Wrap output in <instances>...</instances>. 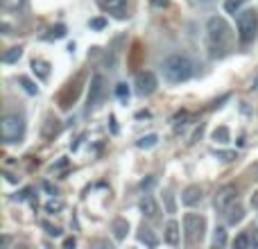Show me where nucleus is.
<instances>
[{
    "instance_id": "obj_1",
    "label": "nucleus",
    "mask_w": 258,
    "mask_h": 249,
    "mask_svg": "<svg viewBox=\"0 0 258 249\" xmlns=\"http://www.w3.org/2000/svg\"><path fill=\"white\" fill-rule=\"evenodd\" d=\"M161 73H163L168 84H183L192 77V64L183 54H170L161 64Z\"/></svg>"
},
{
    "instance_id": "obj_2",
    "label": "nucleus",
    "mask_w": 258,
    "mask_h": 249,
    "mask_svg": "<svg viewBox=\"0 0 258 249\" xmlns=\"http://www.w3.org/2000/svg\"><path fill=\"white\" fill-rule=\"evenodd\" d=\"M0 136L7 145L18 143L25 136V118L21 113H5L3 120H0Z\"/></svg>"
},
{
    "instance_id": "obj_3",
    "label": "nucleus",
    "mask_w": 258,
    "mask_h": 249,
    "mask_svg": "<svg viewBox=\"0 0 258 249\" xmlns=\"http://www.w3.org/2000/svg\"><path fill=\"white\" fill-rule=\"evenodd\" d=\"M236 25H238V34H240V39L245 41V43H249L258 32V12L256 9H242V12L238 14Z\"/></svg>"
},
{
    "instance_id": "obj_4",
    "label": "nucleus",
    "mask_w": 258,
    "mask_h": 249,
    "mask_svg": "<svg viewBox=\"0 0 258 249\" xmlns=\"http://www.w3.org/2000/svg\"><path fill=\"white\" fill-rule=\"evenodd\" d=\"M183 231H186V240L190 245L202 242V238L206 233V218L197 213H186L183 215Z\"/></svg>"
},
{
    "instance_id": "obj_5",
    "label": "nucleus",
    "mask_w": 258,
    "mask_h": 249,
    "mask_svg": "<svg viewBox=\"0 0 258 249\" xmlns=\"http://www.w3.org/2000/svg\"><path fill=\"white\" fill-rule=\"evenodd\" d=\"M206 34H209V41L213 45H224L231 39V27L222 16H213L206 23Z\"/></svg>"
},
{
    "instance_id": "obj_6",
    "label": "nucleus",
    "mask_w": 258,
    "mask_h": 249,
    "mask_svg": "<svg viewBox=\"0 0 258 249\" xmlns=\"http://www.w3.org/2000/svg\"><path fill=\"white\" fill-rule=\"evenodd\" d=\"M238 200V191L236 186H224L215 193V200H213V206L218 213H227L229 206H233V202Z\"/></svg>"
},
{
    "instance_id": "obj_7",
    "label": "nucleus",
    "mask_w": 258,
    "mask_h": 249,
    "mask_svg": "<svg viewBox=\"0 0 258 249\" xmlns=\"http://www.w3.org/2000/svg\"><path fill=\"white\" fill-rule=\"evenodd\" d=\"M104 93H107V80H104V75H93V80H91V86H89V109H95L100 102H102Z\"/></svg>"
},
{
    "instance_id": "obj_8",
    "label": "nucleus",
    "mask_w": 258,
    "mask_h": 249,
    "mask_svg": "<svg viewBox=\"0 0 258 249\" xmlns=\"http://www.w3.org/2000/svg\"><path fill=\"white\" fill-rule=\"evenodd\" d=\"M136 93L138 95H152L156 91V86H159V82H156V75L154 73H150V71H143V73H138L136 75Z\"/></svg>"
},
{
    "instance_id": "obj_9",
    "label": "nucleus",
    "mask_w": 258,
    "mask_h": 249,
    "mask_svg": "<svg viewBox=\"0 0 258 249\" xmlns=\"http://www.w3.org/2000/svg\"><path fill=\"white\" fill-rule=\"evenodd\" d=\"M100 7H102L104 12H109L111 16H116V18H125L127 0H102V3H100Z\"/></svg>"
},
{
    "instance_id": "obj_10",
    "label": "nucleus",
    "mask_w": 258,
    "mask_h": 249,
    "mask_svg": "<svg viewBox=\"0 0 258 249\" xmlns=\"http://www.w3.org/2000/svg\"><path fill=\"white\" fill-rule=\"evenodd\" d=\"M181 202L183 206H195L197 202H202V188L200 186H188L181 193Z\"/></svg>"
},
{
    "instance_id": "obj_11",
    "label": "nucleus",
    "mask_w": 258,
    "mask_h": 249,
    "mask_svg": "<svg viewBox=\"0 0 258 249\" xmlns=\"http://www.w3.org/2000/svg\"><path fill=\"white\" fill-rule=\"evenodd\" d=\"M138 209H141V213L145 215V218H156V215H159V204L154 202V197H143Z\"/></svg>"
},
{
    "instance_id": "obj_12",
    "label": "nucleus",
    "mask_w": 258,
    "mask_h": 249,
    "mask_svg": "<svg viewBox=\"0 0 258 249\" xmlns=\"http://www.w3.org/2000/svg\"><path fill=\"white\" fill-rule=\"evenodd\" d=\"M165 242L172 247L179 245V224L174 222V220H170V222L165 224Z\"/></svg>"
},
{
    "instance_id": "obj_13",
    "label": "nucleus",
    "mask_w": 258,
    "mask_h": 249,
    "mask_svg": "<svg viewBox=\"0 0 258 249\" xmlns=\"http://www.w3.org/2000/svg\"><path fill=\"white\" fill-rule=\"evenodd\" d=\"M111 229H113L116 240H122V238L127 236V231H129V222H127V220H122V218H118V220H113Z\"/></svg>"
},
{
    "instance_id": "obj_14",
    "label": "nucleus",
    "mask_w": 258,
    "mask_h": 249,
    "mask_svg": "<svg viewBox=\"0 0 258 249\" xmlns=\"http://www.w3.org/2000/svg\"><path fill=\"white\" fill-rule=\"evenodd\" d=\"M32 71H34L36 75L41 77V80H48V75H50V64L43 61V59H34V61H32Z\"/></svg>"
},
{
    "instance_id": "obj_15",
    "label": "nucleus",
    "mask_w": 258,
    "mask_h": 249,
    "mask_svg": "<svg viewBox=\"0 0 258 249\" xmlns=\"http://www.w3.org/2000/svg\"><path fill=\"white\" fill-rule=\"evenodd\" d=\"M138 240L143 242V245H147V247H156L159 245V238L152 233V229H147V227H143L141 229V233H138Z\"/></svg>"
},
{
    "instance_id": "obj_16",
    "label": "nucleus",
    "mask_w": 258,
    "mask_h": 249,
    "mask_svg": "<svg viewBox=\"0 0 258 249\" xmlns=\"http://www.w3.org/2000/svg\"><path fill=\"white\" fill-rule=\"evenodd\" d=\"M21 57H23V48H21V45H16V48H9L7 52L3 54V64H16Z\"/></svg>"
},
{
    "instance_id": "obj_17",
    "label": "nucleus",
    "mask_w": 258,
    "mask_h": 249,
    "mask_svg": "<svg viewBox=\"0 0 258 249\" xmlns=\"http://www.w3.org/2000/svg\"><path fill=\"white\" fill-rule=\"evenodd\" d=\"M242 218H245V211H242V206H236V209H233V206H229V211H227V222L229 224H238Z\"/></svg>"
},
{
    "instance_id": "obj_18",
    "label": "nucleus",
    "mask_w": 258,
    "mask_h": 249,
    "mask_svg": "<svg viewBox=\"0 0 258 249\" xmlns=\"http://www.w3.org/2000/svg\"><path fill=\"white\" fill-rule=\"evenodd\" d=\"M245 3L247 0H224V12L227 14H240L242 12V7H245Z\"/></svg>"
},
{
    "instance_id": "obj_19",
    "label": "nucleus",
    "mask_w": 258,
    "mask_h": 249,
    "mask_svg": "<svg viewBox=\"0 0 258 249\" xmlns=\"http://www.w3.org/2000/svg\"><path fill=\"white\" fill-rule=\"evenodd\" d=\"M5 12H21L23 7L27 5V0H0Z\"/></svg>"
},
{
    "instance_id": "obj_20",
    "label": "nucleus",
    "mask_w": 258,
    "mask_h": 249,
    "mask_svg": "<svg viewBox=\"0 0 258 249\" xmlns=\"http://www.w3.org/2000/svg\"><path fill=\"white\" fill-rule=\"evenodd\" d=\"M18 84H21L23 89H25V93H30V95H36V93H39V86H36L34 82H32L30 77H25V75L18 77Z\"/></svg>"
},
{
    "instance_id": "obj_21",
    "label": "nucleus",
    "mask_w": 258,
    "mask_h": 249,
    "mask_svg": "<svg viewBox=\"0 0 258 249\" xmlns=\"http://www.w3.org/2000/svg\"><path fill=\"white\" fill-rule=\"evenodd\" d=\"M224 245H227V229L218 227L213 231V247H224Z\"/></svg>"
},
{
    "instance_id": "obj_22",
    "label": "nucleus",
    "mask_w": 258,
    "mask_h": 249,
    "mask_svg": "<svg viewBox=\"0 0 258 249\" xmlns=\"http://www.w3.org/2000/svg\"><path fill=\"white\" fill-rule=\"evenodd\" d=\"M156 143H159V136H156V134H147V136H143L141 141H138V147H141V150H150Z\"/></svg>"
},
{
    "instance_id": "obj_23",
    "label": "nucleus",
    "mask_w": 258,
    "mask_h": 249,
    "mask_svg": "<svg viewBox=\"0 0 258 249\" xmlns=\"http://www.w3.org/2000/svg\"><path fill=\"white\" fill-rule=\"evenodd\" d=\"M233 247H238V249H247V247H251V233L249 231H245V233H240V236L233 240Z\"/></svg>"
},
{
    "instance_id": "obj_24",
    "label": "nucleus",
    "mask_w": 258,
    "mask_h": 249,
    "mask_svg": "<svg viewBox=\"0 0 258 249\" xmlns=\"http://www.w3.org/2000/svg\"><path fill=\"white\" fill-rule=\"evenodd\" d=\"M116 98L120 100L122 104L129 102V86L125 84V82H120V84H116Z\"/></svg>"
},
{
    "instance_id": "obj_25",
    "label": "nucleus",
    "mask_w": 258,
    "mask_h": 249,
    "mask_svg": "<svg viewBox=\"0 0 258 249\" xmlns=\"http://www.w3.org/2000/svg\"><path fill=\"white\" fill-rule=\"evenodd\" d=\"M229 138H231V134H229L227 127H218L213 132V141L215 143H222V145H224V143H229Z\"/></svg>"
},
{
    "instance_id": "obj_26",
    "label": "nucleus",
    "mask_w": 258,
    "mask_h": 249,
    "mask_svg": "<svg viewBox=\"0 0 258 249\" xmlns=\"http://www.w3.org/2000/svg\"><path fill=\"white\" fill-rule=\"evenodd\" d=\"M63 36H66V27L54 25V27H50V34H45V39H63Z\"/></svg>"
},
{
    "instance_id": "obj_27",
    "label": "nucleus",
    "mask_w": 258,
    "mask_h": 249,
    "mask_svg": "<svg viewBox=\"0 0 258 249\" xmlns=\"http://www.w3.org/2000/svg\"><path fill=\"white\" fill-rule=\"evenodd\" d=\"M63 209V202L61 200H50L48 204H45V213H57V211Z\"/></svg>"
},
{
    "instance_id": "obj_28",
    "label": "nucleus",
    "mask_w": 258,
    "mask_h": 249,
    "mask_svg": "<svg viewBox=\"0 0 258 249\" xmlns=\"http://www.w3.org/2000/svg\"><path fill=\"white\" fill-rule=\"evenodd\" d=\"M41 227H43V229H48V233H50V236H54V238H57V236H61V229H59V227H52V224H48V222H43V224H41Z\"/></svg>"
},
{
    "instance_id": "obj_29",
    "label": "nucleus",
    "mask_w": 258,
    "mask_h": 249,
    "mask_svg": "<svg viewBox=\"0 0 258 249\" xmlns=\"http://www.w3.org/2000/svg\"><path fill=\"white\" fill-rule=\"evenodd\" d=\"M165 202H168V213H174V200L170 191H165Z\"/></svg>"
},
{
    "instance_id": "obj_30",
    "label": "nucleus",
    "mask_w": 258,
    "mask_h": 249,
    "mask_svg": "<svg viewBox=\"0 0 258 249\" xmlns=\"http://www.w3.org/2000/svg\"><path fill=\"white\" fill-rule=\"evenodd\" d=\"M104 25H107L104 18H93V21H91V27H93V30H102Z\"/></svg>"
},
{
    "instance_id": "obj_31",
    "label": "nucleus",
    "mask_w": 258,
    "mask_h": 249,
    "mask_svg": "<svg viewBox=\"0 0 258 249\" xmlns=\"http://www.w3.org/2000/svg\"><path fill=\"white\" fill-rule=\"evenodd\" d=\"M249 233H251V247H258V229H256V227H251V229H249Z\"/></svg>"
},
{
    "instance_id": "obj_32",
    "label": "nucleus",
    "mask_w": 258,
    "mask_h": 249,
    "mask_svg": "<svg viewBox=\"0 0 258 249\" xmlns=\"http://www.w3.org/2000/svg\"><path fill=\"white\" fill-rule=\"evenodd\" d=\"M5 179H7V181H9V183H18V181H21V177H16V174L7 172V170H5Z\"/></svg>"
},
{
    "instance_id": "obj_33",
    "label": "nucleus",
    "mask_w": 258,
    "mask_h": 249,
    "mask_svg": "<svg viewBox=\"0 0 258 249\" xmlns=\"http://www.w3.org/2000/svg\"><path fill=\"white\" fill-rule=\"evenodd\" d=\"M152 5H154V7H168L170 0H152Z\"/></svg>"
},
{
    "instance_id": "obj_34",
    "label": "nucleus",
    "mask_w": 258,
    "mask_h": 249,
    "mask_svg": "<svg viewBox=\"0 0 258 249\" xmlns=\"http://www.w3.org/2000/svg\"><path fill=\"white\" fill-rule=\"evenodd\" d=\"M43 188H45V191H48V193H50V195H57V188H52V186H50V183H48V181H45V183H43Z\"/></svg>"
},
{
    "instance_id": "obj_35",
    "label": "nucleus",
    "mask_w": 258,
    "mask_h": 249,
    "mask_svg": "<svg viewBox=\"0 0 258 249\" xmlns=\"http://www.w3.org/2000/svg\"><path fill=\"white\" fill-rule=\"evenodd\" d=\"M63 247H75V238H68V240H63Z\"/></svg>"
},
{
    "instance_id": "obj_36",
    "label": "nucleus",
    "mask_w": 258,
    "mask_h": 249,
    "mask_svg": "<svg viewBox=\"0 0 258 249\" xmlns=\"http://www.w3.org/2000/svg\"><path fill=\"white\" fill-rule=\"evenodd\" d=\"M200 5H211V3H215V0H197Z\"/></svg>"
}]
</instances>
